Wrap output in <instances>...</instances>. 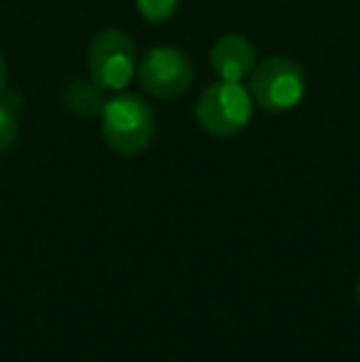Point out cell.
<instances>
[{
	"label": "cell",
	"mask_w": 360,
	"mask_h": 362,
	"mask_svg": "<svg viewBox=\"0 0 360 362\" xmlns=\"http://www.w3.org/2000/svg\"><path fill=\"white\" fill-rule=\"evenodd\" d=\"M101 136L116 156L134 158L149 151L156 136V111L141 94H119L101 111Z\"/></svg>",
	"instance_id": "cell-1"
},
{
	"label": "cell",
	"mask_w": 360,
	"mask_h": 362,
	"mask_svg": "<svg viewBox=\"0 0 360 362\" xmlns=\"http://www.w3.org/2000/svg\"><path fill=\"white\" fill-rule=\"evenodd\" d=\"M255 101L240 81H212L195 104V119L205 134L215 139H232L250 126Z\"/></svg>",
	"instance_id": "cell-2"
},
{
	"label": "cell",
	"mask_w": 360,
	"mask_h": 362,
	"mask_svg": "<svg viewBox=\"0 0 360 362\" xmlns=\"http://www.w3.org/2000/svg\"><path fill=\"white\" fill-rule=\"evenodd\" d=\"M255 106L269 114H284L301 104L306 94V72L291 57H267L250 74Z\"/></svg>",
	"instance_id": "cell-3"
},
{
	"label": "cell",
	"mask_w": 360,
	"mask_h": 362,
	"mask_svg": "<svg viewBox=\"0 0 360 362\" xmlns=\"http://www.w3.org/2000/svg\"><path fill=\"white\" fill-rule=\"evenodd\" d=\"M89 76L106 91H121L134 81L139 69L136 45L124 30L106 28L94 35L87 52Z\"/></svg>",
	"instance_id": "cell-4"
},
{
	"label": "cell",
	"mask_w": 360,
	"mask_h": 362,
	"mask_svg": "<svg viewBox=\"0 0 360 362\" xmlns=\"http://www.w3.org/2000/svg\"><path fill=\"white\" fill-rule=\"evenodd\" d=\"M136 76H139L141 89L149 96L170 101L182 96L192 86L195 67H192L190 57L185 52H180L178 47L161 45V47L149 49L141 57Z\"/></svg>",
	"instance_id": "cell-5"
},
{
	"label": "cell",
	"mask_w": 360,
	"mask_h": 362,
	"mask_svg": "<svg viewBox=\"0 0 360 362\" xmlns=\"http://www.w3.org/2000/svg\"><path fill=\"white\" fill-rule=\"evenodd\" d=\"M210 67L217 79L242 81L257 67V49L242 35H225L215 42L210 52Z\"/></svg>",
	"instance_id": "cell-6"
},
{
	"label": "cell",
	"mask_w": 360,
	"mask_h": 362,
	"mask_svg": "<svg viewBox=\"0 0 360 362\" xmlns=\"http://www.w3.org/2000/svg\"><path fill=\"white\" fill-rule=\"evenodd\" d=\"M104 91L106 89H101L91 76L89 79L74 76L62 89V106L77 119H96V116H101L106 101H109L104 96Z\"/></svg>",
	"instance_id": "cell-7"
},
{
	"label": "cell",
	"mask_w": 360,
	"mask_h": 362,
	"mask_svg": "<svg viewBox=\"0 0 360 362\" xmlns=\"http://www.w3.org/2000/svg\"><path fill=\"white\" fill-rule=\"evenodd\" d=\"M23 106V94L18 89L5 86L0 91V153L10 151L18 144L20 124H18V109Z\"/></svg>",
	"instance_id": "cell-8"
},
{
	"label": "cell",
	"mask_w": 360,
	"mask_h": 362,
	"mask_svg": "<svg viewBox=\"0 0 360 362\" xmlns=\"http://www.w3.org/2000/svg\"><path fill=\"white\" fill-rule=\"evenodd\" d=\"M180 0H136V8H139L141 18L151 25H163L178 10Z\"/></svg>",
	"instance_id": "cell-9"
},
{
	"label": "cell",
	"mask_w": 360,
	"mask_h": 362,
	"mask_svg": "<svg viewBox=\"0 0 360 362\" xmlns=\"http://www.w3.org/2000/svg\"><path fill=\"white\" fill-rule=\"evenodd\" d=\"M8 86V64H5V57L3 52H0V91Z\"/></svg>",
	"instance_id": "cell-10"
},
{
	"label": "cell",
	"mask_w": 360,
	"mask_h": 362,
	"mask_svg": "<svg viewBox=\"0 0 360 362\" xmlns=\"http://www.w3.org/2000/svg\"><path fill=\"white\" fill-rule=\"evenodd\" d=\"M356 300H358V305H360V276H358V281H356Z\"/></svg>",
	"instance_id": "cell-11"
}]
</instances>
